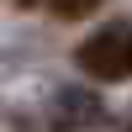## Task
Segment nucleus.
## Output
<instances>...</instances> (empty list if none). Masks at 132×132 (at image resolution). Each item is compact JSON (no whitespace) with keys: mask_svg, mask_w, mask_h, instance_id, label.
Here are the masks:
<instances>
[{"mask_svg":"<svg viewBox=\"0 0 132 132\" xmlns=\"http://www.w3.org/2000/svg\"><path fill=\"white\" fill-rule=\"evenodd\" d=\"M74 63L101 85H127L132 79V21H111V27L90 32L74 48Z\"/></svg>","mask_w":132,"mask_h":132,"instance_id":"nucleus-1","label":"nucleus"},{"mask_svg":"<svg viewBox=\"0 0 132 132\" xmlns=\"http://www.w3.org/2000/svg\"><path fill=\"white\" fill-rule=\"evenodd\" d=\"M101 122H106V106L95 90L69 85V90L53 95V132H85V127H101Z\"/></svg>","mask_w":132,"mask_h":132,"instance_id":"nucleus-2","label":"nucleus"},{"mask_svg":"<svg viewBox=\"0 0 132 132\" xmlns=\"http://www.w3.org/2000/svg\"><path fill=\"white\" fill-rule=\"evenodd\" d=\"M48 11L58 21H79V16H90V11H101V0H48Z\"/></svg>","mask_w":132,"mask_h":132,"instance_id":"nucleus-3","label":"nucleus"},{"mask_svg":"<svg viewBox=\"0 0 132 132\" xmlns=\"http://www.w3.org/2000/svg\"><path fill=\"white\" fill-rule=\"evenodd\" d=\"M122 132H132V111H127V122H122Z\"/></svg>","mask_w":132,"mask_h":132,"instance_id":"nucleus-4","label":"nucleus"}]
</instances>
